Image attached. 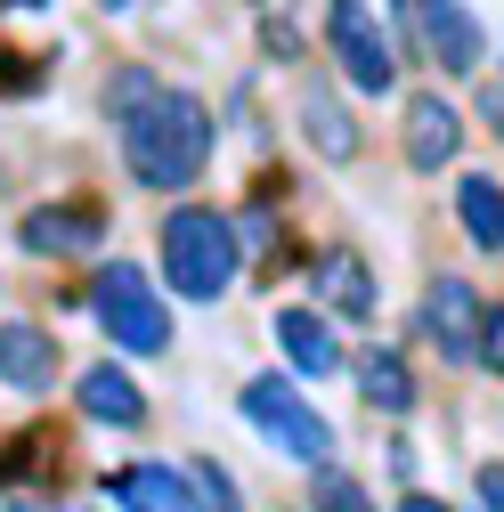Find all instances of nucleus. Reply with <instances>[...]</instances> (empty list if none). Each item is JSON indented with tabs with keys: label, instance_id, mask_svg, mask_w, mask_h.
<instances>
[{
	"label": "nucleus",
	"instance_id": "9b49d317",
	"mask_svg": "<svg viewBox=\"0 0 504 512\" xmlns=\"http://www.w3.org/2000/svg\"><path fill=\"white\" fill-rule=\"evenodd\" d=\"M423 334L448 350L456 366H472V358H480V293H472L464 277H431V293H423Z\"/></svg>",
	"mask_w": 504,
	"mask_h": 512
},
{
	"label": "nucleus",
	"instance_id": "f3484780",
	"mask_svg": "<svg viewBox=\"0 0 504 512\" xmlns=\"http://www.w3.org/2000/svg\"><path fill=\"white\" fill-rule=\"evenodd\" d=\"M456 220H464V236H472L480 252H504V179L464 171V179H456Z\"/></svg>",
	"mask_w": 504,
	"mask_h": 512
},
{
	"label": "nucleus",
	"instance_id": "a878e982",
	"mask_svg": "<svg viewBox=\"0 0 504 512\" xmlns=\"http://www.w3.org/2000/svg\"><path fill=\"white\" fill-rule=\"evenodd\" d=\"M399 512H456V504H439V496H423V488H407V496H399Z\"/></svg>",
	"mask_w": 504,
	"mask_h": 512
},
{
	"label": "nucleus",
	"instance_id": "423d86ee",
	"mask_svg": "<svg viewBox=\"0 0 504 512\" xmlns=\"http://www.w3.org/2000/svg\"><path fill=\"white\" fill-rule=\"evenodd\" d=\"M415 25H423V57H431V66L439 74H480V57H488V33H480V17L464 9V0H415Z\"/></svg>",
	"mask_w": 504,
	"mask_h": 512
},
{
	"label": "nucleus",
	"instance_id": "dca6fc26",
	"mask_svg": "<svg viewBox=\"0 0 504 512\" xmlns=\"http://www.w3.org/2000/svg\"><path fill=\"white\" fill-rule=\"evenodd\" d=\"M106 496H114L122 512H196V504H187V480H179L171 464H122V472L106 480Z\"/></svg>",
	"mask_w": 504,
	"mask_h": 512
},
{
	"label": "nucleus",
	"instance_id": "1a4fd4ad",
	"mask_svg": "<svg viewBox=\"0 0 504 512\" xmlns=\"http://www.w3.org/2000/svg\"><path fill=\"white\" fill-rule=\"evenodd\" d=\"M301 269H309V293L326 301V317H350V326H366V317H374V269H366V252L326 244L318 261H301Z\"/></svg>",
	"mask_w": 504,
	"mask_h": 512
},
{
	"label": "nucleus",
	"instance_id": "5701e85b",
	"mask_svg": "<svg viewBox=\"0 0 504 512\" xmlns=\"http://www.w3.org/2000/svg\"><path fill=\"white\" fill-rule=\"evenodd\" d=\"M261 49L277 57V66H293V57H301V25H285V17H261Z\"/></svg>",
	"mask_w": 504,
	"mask_h": 512
},
{
	"label": "nucleus",
	"instance_id": "393cba45",
	"mask_svg": "<svg viewBox=\"0 0 504 512\" xmlns=\"http://www.w3.org/2000/svg\"><path fill=\"white\" fill-rule=\"evenodd\" d=\"M472 488H480V504H488V512H504V464H480V480H472Z\"/></svg>",
	"mask_w": 504,
	"mask_h": 512
},
{
	"label": "nucleus",
	"instance_id": "0eeeda50",
	"mask_svg": "<svg viewBox=\"0 0 504 512\" xmlns=\"http://www.w3.org/2000/svg\"><path fill=\"white\" fill-rule=\"evenodd\" d=\"M98 236H106L98 204H33L17 220V252H33V261H82V252H98Z\"/></svg>",
	"mask_w": 504,
	"mask_h": 512
},
{
	"label": "nucleus",
	"instance_id": "b1692460",
	"mask_svg": "<svg viewBox=\"0 0 504 512\" xmlns=\"http://www.w3.org/2000/svg\"><path fill=\"white\" fill-rule=\"evenodd\" d=\"M480 358L504 366V301H480Z\"/></svg>",
	"mask_w": 504,
	"mask_h": 512
},
{
	"label": "nucleus",
	"instance_id": "4be33fe9",
	"mask_svg": "<svg viewBox=\"0 0 504 512\" xmlns=\"http://www.w3.org/2000/svg\"><path fill=\"white\" fill-rule=\"evenodd\" d=\"M49 82V66H41V57L33 49H9V41H0V90H9V98H33Z\"/></svg>",
	"mask_w": 504,
	"mask_h": 512
},
{
	"label": "nucleus",
	"instance_id": "f257e3e1",
	"mask_svg": "<svg viewBox=\"0 0 504 512\" xmlns=\"http://www.w3.org/2000/svg\"><path fill=\"white\" fill-rule=\"evenodd\" d=\"M212 163V106L196 90H163L147 114L122 122V171L147 196H187Z\"/></svg>",
	"mask_w": 504,
	"mask_h": 512
},
{
	"label": "nucleus",
	"instance_id": "bb28decb",
	"mask_svg": "<svg viewBox=\"0 0 504 512\" xmlns=\"http://www.w3.org/2000/svg\"><path fill=\"white\" fill-rule=\"evenodd\" d=\"M252 9H261V0H252Z\"/></svg>",
	"mask_w": 504,
	"mask_h": 512
},
{
	"label": "nucleus",
	"instance_id": "f03ea898",
	"mask_svg": "<svg viewBox=\"0 0 504 512\" xmlns=\"http://www.w3.org/2000/svg\"><path fill=\"white\" fill-rule=\"evenodd\" d=\"M236 261H244V244H236L228 212H212V204H171L163 212V285L179 301H220L236 285Z\"/></svg>",
	"mask_w": 504,
	"mask_h": 512
},
{
	"label": "nucleus",
	"instance_id": "ddd939ff",
	"mask_svg": "<svg viewBox=\"0 0 504 512\" xmlns=\"http://www.w3.org/2000/svg\"><path fill=\"white\" fill-rule=\"evenodd\" d=\"M74 407L90 415V423H114V431H139L147 423V391L122 366H82L74 374Z\"/></svg>",
	"mask_w": 504,
	"mask_h": 512
},
{
	"label": "nucleus",
	"instance_id": "6e6552de",
	"mask_svg": "<svg viewBox=\"0 0 504 512\" xmlns=\"http://www.w3.org/2000/svg\"><path fill=\"white\" fill-rule=\"evenodd\" d=\"M456 147H464V114L439 98V90H415V98H407V131H399L407 171H448Z\"/></svg>",
	"mask_w": 504,
	"mask_h": 512
},
{
	"label": "nucleus",
	"instance_id": "39448f33",
	"mask_svg": "<svg viewBox=\"0 0 504 512\" xmlns=\"http://www.w3.org/2000/svg\"><path fill=\"white\" fill-rule=\"evenodd\" d=\"M326 49L342 57L350 90L391 98V82H399V49H391V33H383V25L366 17V0H326Z\"/></svg>",
	"mask_w": 504,
	"mask_h": 512
},
{
	"label": "nucleus",
	"instance_id": "4468645a",
	"mask_svg": "<svg viewBox=\"0 0 504 512\" xmlns=\"http://www.w3.org/2000/svg\"><path fill=\"white\" fill-rule=\"evenodd\" d=\"M301 139L318 147L326 163H350V155H358V122H350V106H342L326 82H301Z\"/></svg>",
	"mask_w": 504,
	"mask_h": 512
},
{
	"label": "nucleus",
	"instance_id": "9d476101",
	"mask_svg": "<svg viewBox=\"0 0 504 512\" xmlns=\"http://www.w3.org/2000/svg\"><path fill=\"white\" fill-rule=\"evenodd\" d=\"M57 366H66V350H57L49 326H33V317H0V382H9V391L41 399L57 382Z\"/></svg>",
	"mask_w": 504,
	"mask_h": 512
},
{
	"label": "nucleus",
	"instance_id": "412c9836",
	"mask_svg": "<svg viewBox=\"0 0 504 512\" xmlns=\"http://www.w3.org/2000/svg\"><path fill=\"white\" fill-rule=\"evenodd\" d=\"M309 512H374V496H366L342 464H326V472H318V488H309Z\"/></svg>",
	"mask_w": 504,
	"mask_h": 512
},
{
	"label": "nucleus",
	"instance_id": "aec40b11",
	"mask_svg": "<svg viewBox=\"0 0 504 512\" xmlns=\"http://www.w3.org/2000/svg\"><path fill=\"white\" fill-rule=\"evenodd\" d=\"M179 480H187V504H196V512H244V496H236L228 464H212V456H196Z\"/></svg>",
	"mask_w": 504,
	"mask_h": 512
},
{
	"label": "nucleus",
	"instance_id": "6ab92c4d",
	"mask_svg": "<svg viewBox=\"0 0 504 512\" xmlns=\"http://www.w3.org/2000/svg\"><path fill=\"white\" fill-rule=\"evenodd\" d=\"M49 447H57V431H49V423H33V431H9V439H0V488H25L33 472H49V464H57Z\"/></svg>",
	"mask_w": 504,
	"mask_h": 512
},
{
	"label": "nucleus",
	"instance_id": "2eb2a0df",
	"mask_svg": "<svg viewBox=\"0 0 504 512\" xmlns=\"http://www.w3.org/2000/svg\"><path fill=\"white\" fill-rule=\"evenodd\" d=\"M350 374H358V399H366V407H383V415H407V407H415V366H407L399 350L374 342V350L350 358Z\"/></svg>",
	"mask_w": 504,
	"mask_h": 512
},
{
	"label": "nucleus",
	"instance_id": "20e7f679",
	"mask_svg": "<svg viewBox=\"0 0 504 512\" xmlns=\"http://www.w3.org/2000/svg\"><path fill=\"white\" fill-rule=\"evenodd\" d=\"M90 309H98V326H106V342H114V350H131V358L171 350V317H163V301L147 293V269L106 261V269L90 277Z\"/></svg>",
	"mask_w": 504,
	"mask_h": 512
},
{
	"label": "nucleus",
	"instance_id": "a211bd4d",
	"mask_svg": "<svg viewBox=\"0 0 504 512\" xmlns=\"http://www.w3.org/2000/svg\"><path fill=\"white\" fill-rule=\"evenodd\" d=\"M155 98H163V82H155V66H139V57H122V66L98 82V106H106V122H114V131H122L131 114H147Z\"/></svg>",
	"mask_w": 504,
	"mask_h": 512
},
{
	"label": "nucleus",
	"instance_id": "f8f14e48",
	"mask_svg": "<svg viewBox=\"0 0 504 512\" xmlns=\"http://www.w3.org/2000/svg\"><path fill=\"white\" fill-rule=\"evenodd\" d=\"M277 342H285V358L309 374V382H326V374H342L350 358H342V334L326 326V309H277Z\"/></svg>",
	"mask_w": 504,
	"mask_h": 512
},
{
	"label": "nucleus",
	"instance_id": "7ed1b4c3",
	"mask_svg": "<svg viewBox=\"0 0 504 512\" xmlns=\"http://www.w3.org/2000/svg\"><path fill=\"white\" fill-rule=\"evenodd\" d=\"M236 407H244V423H261V439H277L293 464H318V472L334 464V447H342V439H334V423L309 407L285 374H252L244 391H236Z\"/></svg>",
	"mask_w": 504,
	"mask_h": 512
}]
</instances>
